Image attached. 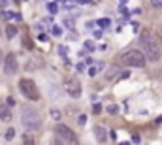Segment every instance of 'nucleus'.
<instances>
[{
  "mask_svg": "<svg viewBox=\"0 0 162 145\" xmlns=\"http://www.w3.org/2000/svg\"><path fill=\"white\" fill-rule=\"evenodd\" d=\"M140 42H142V45H143V51H142V53L145 55V60H149V62H158L160 57H162V49H160L158 42L155 40V36H153L149 30H145V32H142Z\"/></svg>",
  "mask_w": 162,
  "mask_h": 145,
  "instance_id": "obj_1",
  "label": "nucleus"
},
{
  "mask_svg": "<svg viewBox=\"0 0 162 145\" xmlns=\"http://www.w3.org/2000/svg\"><path fill=\"white\" fill-rule=\"evenodd\" d=\"M119 62L123 66H128V68H143L147 60H145V55L140 49H128L119 57Z\"/></svg>",
  "mask_w": 162,
  "mask_h": 145,
  "instance_id": "obj_2",
  "label": "nucleus"
},
{
  "mask_svg": "<svg viewBox=\"0 0 162 145\" xmlns=\"http://www.w3.org/2000/svg\"><path fill=\"white\" fill-rule=\"evenodd\" d=\"M21 123H23V126H25L27 130H38L42 126V117H40V113L34 108L25 106L21 109Z\"/></svg>",
  "mask_w": 162,
  "mask_h": 145,
  "instance_id": "obj_3",
  "label": "nucleus"
},
{
  "mask_svg": "<svg viewBox=\"0 0 162 145\" xmlns=\"http://www.w3.org/2000/svg\"><path fill=\"white\" fill-rule=\"evenodd\" d=\"M19 90L25 94V98H28V100H32V102H36V100H40V90H38V85L32 81V79H21L19 81Z\"/></svg>",
  "mask_w": 162,
  "mask_h": 145,
  "instance_id": "obj_4",
  "label": "nucleus"
},
{
  "mask_svg": "<svg viewBox=\"0 0 162 145\" xmlns=\"http://www.w3.org/2000/svg\"><path fill=\"white\" fill-rule=\"evenodd\" d=\"M64 90L72 96V98H79L81 96V83L76 76H70V77H66L64 81Z\"/></svg>",
  "mask_w": 162,
  "mask_h": 145,
  "instance_id": "obj_5",
  "label": "nucleus"
},
{
  "mask_svg": "<svg viewBox=\"0 0 162 145\" xmlns=\"http://www.w3.org/2000/svg\"><path fill=\"white\" fill-rule=\"evenodd\" d=\"M2 68L8 76H15L17 74V70H19V62H17V57L13 53H8L4 57V62H2Z\"/></svg>",
  "mask_w": 162,
  "mask_h": 145,
  "instance_id": "obj_6",
  "label": "nucleus"
},
{
  "mask_svg": "<svg viewBox=\"0 0 162 145\" xmlns=\"http://www.w3.org/2000/svg\"><path fill=\"white\" fill-rule=\"evenodd\" d=\"M55 134H57L60 139L68 141V143H76V134L72 132L70 126H66V125H57V126H55Z\"/></svg>",
  "mask_w": 162,
  "mask_h": 145,
  "instance_id": "obj_7",
  "label": "nucleus"
},
{
  "mask_svg": "<svg viewBox=\"0 0 162 145\" xmlns=\"http://www.w3.org/2000/svg\"><path fill=\"white\" fill-rule=\"evenodd\" d=\"M0 121H4V123L11 121V109L8 106H0Z\"/></svg>",
  "mask_w": 162,
  "mask_h": 145,
  "instance_id": "obj_8",
  "label": "nucleus"
},
{
  "mask_svg": "<svg viewBox=\"0 0 162 145\" xmlns=\"http://www.w3.org/2000/svg\"><path fill=\"white\" fill-rule=\"evenodd\" d=\"M94 134H96V139H98L100 143H104V141L107 139V136H106V130H104L100 125H96V126H94Z\"/></svg>",
  "mask_w": 162,
  "mask_h": 145,
  "instance_id": "obj_9",
  "label": "nucleus"
},
{
  "mask_svg": "<svg viewBox=\"0 0 162 145\" xmlns=\"http://www.w3.org/2000/svg\"><path fill=\"white\" fill-rule=\"evenodd\" d=\"M2 17L4 19H15V21H21V15L19 13H13V11H8V10H4V13H2Z\"/></svg>",
  "mask_w": 162,
  "mask_h": 145,
  "instance_id": "obj_10",
  "label": "nucleus"
},
{
  "mask_svg": "<svg viewBox=\"0 0 162 145\" xmlns=\"http://www.w3.org/2000/svg\"><path fill=\"white\" fill-rule=\"evenodd\" d=\"M42 66H43V62L40 59H32V62L27 64V70H34V68H42Z\"/></svg>",
  "mask_w": 162,
  "mask_h": 145,
  "instance_id": "obj_11",
  "label": "nucleus"
},
{
  "mask_svg": "<svg viewBox=\"0 0 162 145\" xmlns=\"http://www.w3.org/2000/svg\"><path fill=\"white\" fill-rule=\"evenodd\" d=\"M15 34H17V27H15V25H8V27H6V36H8V38H13Z\"/></svg>",
  "mask_w": 162,
  "mask_h": 145,
  "instance_id": "obj_12",
  "label": "nucleus"
},
{
  "mask_svg": "<svg viewBox=\"0 0 162 145\" xmlns=\"http://www.w3.org/2000/svg\"><path fill=\"white\" fill-rule=\"evenodd\" d=\"M23 45H25L27 49H32V47H34V43H32V40L28 36H23Z\"/></svg>",
  "mask_w": 162,
  "mask_h": 145,
  "instance_id": "obj_13",
  "label": "nucleus"
},
{
  "mask_svg": "<svg viewBox=\"0 0 162 145\" xmlns=\"http://www.w3.org/2000/svg\"><path fill=\"white\" fill-rule=\"evenodd\" d=\"M107 113H109V115H117V113H119V106L109 104V106H107Z\"/></svg>",
  "mask_w": 162,
  "mask_h": 145,
  "instance_id": "obj_14",
  "label": "nucleus"
},
{
  "mask_svg": "<svg viewBox=\"0 0 162 145\" xmlns=\"http://www.w3.org/2000/svg\"><path fill=\"white\" fill-rule=\"evenodd\" d=\"M151 6L155 10H162V0H151Z\"/></svg>",
  "mask_w": 162,
  "mask_h": 145,
  "instance_id": "obj_15",
  "label": "nucleus"
},
{
  "mask_svg": "<svg viewBox=\"0 0 162 145\" xmlns=\"http://www.w3.org/2000/svg\"><path fill=\"white\" fill-rule=\"evenodd\" d=\"M98 27L107 29V27H109V19H100V21H98Z\"/></svg>",
  "mask_w": 162,
  "mask_h": 145,
  "instance_id": "obj_16",
  "label": "nucleus"
},
{
  "mask_svg": "<svg viewBox=\"0 0 162 145\" xmlns=\"http://www.w3.org/2000/svg\"><path fill=\"white\" fill-rule=\"evenodd\" d=\"M15 138V130L13 128H8V132H6V139L10 141V139H13Z\"/></svg>",
  "mask_w": 162,
  "mask_h": 145,
  "instance_id": "obj_17",
  "label": "nucleus"
},
{
  "mask_svg": "<svg viewBox=\"0 0 162 145\" xmlns=\"http://www.w3.org/2000/svg\"><path fill=\"white\" fill-rule=\"evenodd\" d=\"M47 10H49L51 13H57V11H59V6H57V4H47Z\"/></svg>",
  "mask_w": 162,
  "mask_h": 145,
  "instance_id": "obj_18",
  "label": "nucleus"
},
{
  "mask_svg": "<svg viewBox=\"0 0 162 145\" xmlns=\"http://www.w3.org/2000/svg\"><path fill=\"white\" fill-rule=\"evenodd\" d=\"M51 30H53V36H62V29L60 27H53Z\"/></svg>",
  "mask_w": 162,
  "mask_h": 145,
  "instance_id": "obj_19",
  "label": "nucleus"
},
{
  "mask_svg": "<svg viewBox=\"0 0 162 145\" xmlns=\"http://www.w3.org/2000/svg\"><path fill=\"white\" fill-rule=\"evenodd\" d=\"M85 49H89V51H94V43H92V42H85Z\"/></svg>",
  "mask_w": 162,
  "mask_h": 145,
  "instance_id": "obj_20",
  "label": "nucleus"
},
{
  "mask_svg": "<svg viewBox=\"0 0 162 145\" xmlns=\"http://www.w3.org/2000/svg\"><path fill=\"white\" fill-rule=\"evenodd\" d=\"M51 117H53L55 121H59V119H60V113H59L57 109H51Z\"/></svg>",
  "mask_w": 162,
  "mask_h": 145,
  "instance_id": "obj_21",
  "label": "nucleus"
},
{
  "mask_svg": "<svg viewBox=\"0 0 162 145\" xmlns=\"http://www.w3.org/2000/svg\"><path fill=\"white\" fill-rule=\"evenodd\" d=\"M25 145H34V141H32V138H30V136H27V138H25Z\"/></svg>",
  "mask_w": 162,
  "mask_h": 145,
  "instance_id": "obj_22",
  "label": "nucleus"
},
{
  "mask_svg": "<svg viewBox=\"0 0 162 145\" xmlns=\"http://www.w3.org/2000/svg\"><path fill=\"white\" fill-rule=\"evenodd\" d=\"M77 123H79V125H85V123H87V117H85V115H79V121H77Z\"/></svg>",
  "mask_w": 162,
  "mask_h": 145,
  "instance_id": "obj_23",
  "label": "nucleus"
},
{
  "mask_svg": "<svg viewBox=\"0 0 162 145\" xmlns=\"http://www.w3.org/2000/svg\"><path fill=\"white\" fill-rule=\"evenodd\" d=\"M96 72H98V68H90L89 70V76H96Z\"/></svg>",
  "mask_w": 162,
  "mask_h": 145,
  "instance_id": "obj_24",
  "label": "nucleus"
},
{
  "mask_svg": "<svg viewBox=\"0 0 162 145\" xmlns=\"http://www.w3.org/2000/svg\"><path fill=\"white\" fill-rule=\"evenodd\" d=\"M11 106H15V100L10 96V98H8V108H11Z\"/></svg>",
  "mask_w": 162,
  "mask_h": 145,
  "instance_id": "obj_25",
  "label": "nucleus"
},
{
  "mask_svg": "<svg viewBox=\"0 0 162 145\" xmlns=\"http://www.w3.org/2000/svg\"><path fill=\"white\" fill-rule=\"evenodd\" d=\"M92 111H94V113H100V111H102V108H100V104H94V109H92Z\"/></svg>",
  "mask_w": 162,
  "mask_h": 145,
  "instance_id": "obj_26",
  "label": "nucleus"
},
{
  "mask_svg": "<svg viewBox=\"0 0 162 145\" xmlns=\"http://www.w3.org/2000/svg\"><path fill=\"white\" fill-rule=\"evenodd\" d=\"M59 51H60V55H66V53H68L66 47H59Z\"/></svg>",
  "mask_w": 162,
  "mask_h": 145,
  "instance_id": "obj_27",
  "label": "nucleus"
},
{
  "mask_svg": "<svg viewBox=\"0 0 162 145\" xmlns=\"http://www.w3.org/2000/svg\"><path fill=\"white\" fill-rule=\"evenodd\" d=\"M38 38H40V42H47V36H45V34H40Z\"/></svg>",
  "mask_w": 162,
  "mask_h": 145,
  "instance_id": "obj_28",
  "label": "nucleus"
},
{
  "mask_svg": "<svg viewBox=\"0 0 162 145\" xmlns=\"http://www.w3.org/2000/svg\"><path fill=\"white\" fill-rule=\"evenodd\" d=\"M0 6H2V8H8V0H0Z\"/></svg>",
  "mask_w": 162,
  "mask_h": 145,
  "instance_id": "obj_29",
  "label": "nucleus"
},
{
  "mask_svg": "<svg viewBox=\"0 0 162 145\" xmlns=\"http://www.w3.org/2000/svg\"><path fill=\"white\" fill-rule=\"evenodd\" d=\"M94 38H102V30H94Z\"/></svg>",
  "mask_w": 162,
  "mask_h": 145,
  "instance_id": "obj_30",
  "label": "nucleus"
},
{
  "mask_svg": "<svg viewBox=\"0 0 162 145\" xmlns=\"http://www.w3.org/2000/svg\"><path fill=\"white\" fill-rule=\"evenodd\" d=\"M2 62H4V55H2V51H0V66H2Z\"/></svg>",
  "mask_w": 162,
  "mask_h": 145,
  "instance_id": "obj_31",
  "label": "nucleus"
},
{
  "mask_svg": "<svg viewBox=\"0 0 162 145\" xmlns=\"http://www.w3.org/2000/svg\"><path fill=\"white\" fill-rule=\"evenodd\" d=\"M15 2H21V0H15Z\"/></svg>",
  "mask_w": 162,
  "mask_h": 145,
  "instance_id": "obj_32",
  "label": "nucleus"
},
{
  "mask_svg": "<svg viewBox=\"0 0 162 145\" xmlns=\"http://www.w3.org/2000/svg\"><path fill=\"white\" fill-rule=\"evenodd\" d=\"M160 32H162V29H160Z\"/></svg>",
  "mask_w": 162,
  "mask_h": 145,
  "instance_id": "obj_33",
  "label": "nucleus"
}]
</instances>
